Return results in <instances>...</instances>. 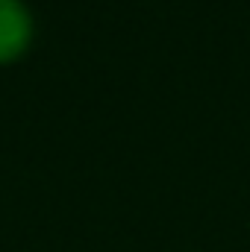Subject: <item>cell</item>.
Instances as JSON below:
<instances>
[{
	"mask_svg": "<svg viewBox=\"0 0 250 252\" xmlns=\"http://www.w3.org/2000/svg\"><path fill=\"white\" fill-rule=\"evenodd\" d=\"M33 35L30 9L21 0H0V62L15 59Z\"/></svg>",
	"mask_w": 250,
	"mask_h": 252,
	"instance_id": "cell-1",
	"label": "cell"
}]
</instances>
